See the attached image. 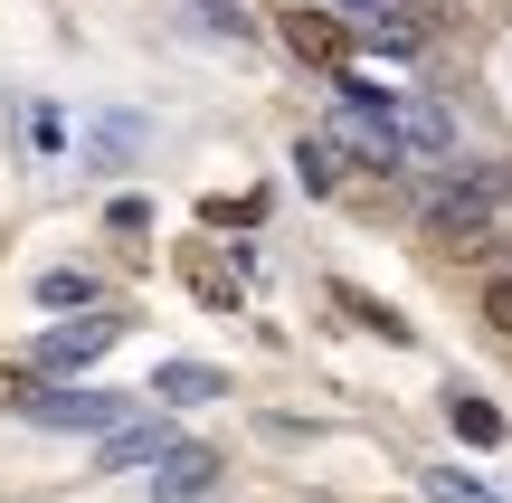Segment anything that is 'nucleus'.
<instances>
[{"label": "nucleus", "mask_w": 512, "mask_h": 503, "mask_svg": "<svg viewBox=\"0 0 512 503\" xmlns=\"http://www.w3.org/2000/svg\"><path fill=\"white\" fill-rule=\"evenodd\" d=\"M503 200H512V171H484V162H446L437 181H427V247L437 257H484V247L503 238Z\"/></svg>", "instance_id": "f257e3e1"}, {"label": "nucleus", "mask_w": 512, "mask_h": 503, "mask_svg": "<svg viewBox=\"0 0 512 503\" xmlns=\"http://www.w3.org/2000/svg\"><path fill=\"white\" fill-rule=\"evenodd\" d=\"M332 143H342V162H370V171H399L408 143L399 124H389V86H370V76L342 67V105H332Z\"/></svg>", "instance_id": "f03ea898"}, {"label": "nucleus", "mask_w": 512, "mask_h": 503, "mask_svg": "<svg viewBox=\"0 0 512 503\" xmlns=\"http://www.w3.org/2000/svg\"><path fill=\"white\" fill-rule=\"evenodd\" d=\"M114 342H124V314H105V304H76V323L38 333L29 371H38V380H67V371H86V361H105Z\"/></svg>", "instance_id": "7ed1b4c3"}, {"label": "nucleus", "mask_w": 512, "mask_h": 503, "mask_svg": "<svg viewBox=\"0 0 512 503\" xmlns=\"http://www.w3.org/2000/svg\"><path fill=\"white\" fill-rule=\"evenodd\" d=\"M19 418L67 428V437H105V428H124V399H114V390H48V380H38V399H29Z\"/></svg>", "instance_id": "20e7f679"}, {"label": "nucleus", "mask_w": 512, "mask_h": 503, "mask_svg": "<svg viewBox=\"0 0 512 503\" xmlns=\"http://www.w3.org/2000/svg\"><path fill=\"white\" fill-rule=\"evenodd\" d=\"M171 447H181V437H171L162 418H124V428H105V447H95V475H133V466H162Z\"/></svg>", "instance_id": "39448f33"}, {"label": "nucleus", "mask_w": 512, "mask_h": 503, "mask_svg": "<svg viewBox=\"0 0 512 503\" xmlns=\"http://www.w3.org/2000/svg\"><path fill=\"white\" fill-rule=\"evenodd\" d=\"M285 48L304 57V67H351V19H332V10H285Z\"/></svg>", "instance_id": "423d86ee"}, {"label": "nucleus", "mask_w": 512, "mask_h": 503, "mask_svg": "<svg viewBox=\"0 0 512 503\" xmlns=\"http://www.w3.org/2000/svg\"><path fill=\"white\" fill-rule=\"evenodd\" d=\"M209 485H219V447H171L152 475V503H200Z\"/></svg>", "instance_id": "0eeeda50"}, {"label": "nucleus", "mask_w": 512, "mask_h": 503, "mask_svg": "<svg viewBox=\"0 0 512 503\" xmlns=\"http://www.w3.org/2000/svg\"><path fill=\"white\" fill-rule=\"evenodd\" d=\"M389 124H399L408 152H446V143H456V124H446L437 95H389Z\"/></svg>", "instance_id": "6e6552de"}, {"label": "nucleus", "mask_w": 512, "mask_h": 503, "mask_svg": "<svg viewBox=\"0 0 512 503\" xmlns=\"http://www.w3.org/2000/svg\"><path fill=\"white\" fill-rule=\"evenodd\" d=\"M323 304H332V314H342V323H361V333H380V342H408V333H418V323H408L399 304L361 295V285H323Z\"/></svg>", "instance_id": "1a4fd4ad"}, {"label": "nucleus", "mask_w": 512, "mask_h": 503, "mask_svg": "<svg viewBox=\"0 0 512 503\" xmlns=\"http://www.w3.org/2000/svg\"><path fill=\"white\" fill-rule=\"evenodd\" d=\"M219 390H228V371H209V361H162L152 371V399H171V409H200Z\"/></svg>", "instance_id": "9d476101"}, {"label": "nucleus", "mask_w": 512, "mask_h": 503, "mask_svg": "<svg viewBox=\"0 0 512 503\" xmlns=\"http://www.w3.org/2000/svg\"><path fill=\"white\" fill-rule=\"evenodd\" d=\"M181 276H190V295H200V304H219V314L247 295V266H238V247H228V257H190Z\"/></svg>", "instance_id": "9b49d317"}, {"label": "nucleus", "mask_w": 512, "mask_h": 503, "mask_svg": "<svg viewBox=\"0 0 512 503\" xmlns=\"http://www.w3.org/2000/svg\"><path fill=\"white\" fill-rule=\"evenodd\" d=\"M446 428H456L465 447H503V409H494V399H475V390L446 399Z\"/></svg>", "instance_id": "f8f14e48"}, {"label": "nucleus", "mask_w": 512, "mask_h": 503, "mask_svg": "<svg viewBox=\"0 0 512 503\" xmlns=\"http://www.w3.org/2000/svg\"><path fill=\"white\" fill-rule=\"evenodd\" d=\"M294 171H304L313 200H332V190H342V143H332V133H304V143H294Z\"/></svg>", "instance_id": "ddd939ff"}, {"label": "nucleus", "mask_w": 512, "mask_h": 503, "mask_svg": "<svg viewBox=\"0 0 512 503\" xmlns=\"http://www.w3.org/2000/svg\"><path fill=\"white\" fill-rule=\"evenodd\" d=\"M427 503H503L484 475H465V466H427Z\"/></svg>", "instance_id": "4468645a"}, {"label": "nucleus", "mask_w": 512, "mask_h": 503, "mask_svg": "<svg viewBox=\"0 0 512 503\" xmlns=\"http://www.w3.org/2000/svg\"><path fill=\"white\" fill-rule=\"evenodd\" d=\"M256 209H266L256 190H228V200H200V219L209 228H256Z\"/></svg>", "instance_id": "2eb2a0df"}, {"label": "nucleus", "mask_w": 512, "mask_h": 503, "mask_svg": "<svg viewBox=\"0 0 512 503\" xmlns=\"http://www.w3.org/2000/svg\"><path fill=\"white\" fill-rule=\"evenodd\" d=\"M38 304H95V285L76 276V266H48V276H38Z\"/></svg>", "instance_id": "dca6fc26"}, {"label": "nucleus", "mask_w": 512, "mask_h": 503, "mask_svg": "<svg viewBox=\"0 0 512 503\" xmlns=\"http://www.w3.org/2000/svg\"><path fill=\"white\" fill-rule=\"evenodd\" d=\"M133 143H143L133 114H105V124H95V162H114V152H133Z\"/></svg>", "instance_id": "f3484780"}, {"label": "nucleus", "mask_w": 512, "mask_h": 503, "mask_svg": "<svg viewBox=\"0 0 512 503\" xmlns=\"http://www.w3.org/2000/svg\"><path fill=\"white\" fill-rule=\"evenodd\" d=\"M105 228H114V238H143L152 209H143V200H114V209H105Z\"/></svg>", "instance_id": "a211bd4d"}, {"label": "nucleus", "mask_w": 512, "mask_h": 503, "mask_svg": "<svg viewBox=\"0 0 512 503\" xmlns=\"http://www.w3.org/2000/svg\"><path fill=\"white\" fill-rule=\"evenodd\" d=\"M484 323H494V333H512V276L484 285Z\"/></svg>", "instance_id": "6ab92c4d"}, {"label": "nucleus", "mask_w": 512, "mask_h": 503, "mask_svg": "<svg viewBox=\"0 0 512 503\" xmlns=\"http://www.w3.org/2000/svg\"><path fill=\"white\" fill-rule=\"evenodd\" d=\"M38 399V371H0V409H29Z\"/></svg>", "instance_id": "aec40b11"}, {"label": "nucleus", "mask_w": 512, "mask_h": 503, "mask_svg": "<svg viewBox=\"0 0 512 503\" xmlns=\"http://www.w3.org/2000/svg\"><path fill=\"white\" fill-rule=\"evenodd\" d=\"M29 143H38V152H57V143H67V124H57L48 105H29Z\"/></svg>", "instance_id": "412c9836"}]
</instances>
